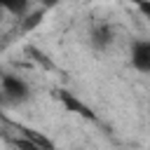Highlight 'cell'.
Masks as SVG:
<instances>
[{"instance_id":"1","label":"cell","mask_w":150,"mask_h":150,"mask_svg":"<svg viewBox=\"0 0 150 150\" xmlns=\"http://www.w3.org/2000/svg\"><path fill=\"white\" fill-rule=\"evenodd\" d=\"M0 84H2V94H5L7 98H12V101H23V98H28V84H26L19 75H2Z\"/></svg>"},{"instance_id":"2","label":"cell","mask_w":150,"mask_h":150,"mask_svg":"<svg viewBox=\"0 0 150 150\" xmlns=\"http://www.w3.org/2000/svg\"><path fill=\"white\" fill-rule=\"evenodd\" d=\"M131 66L138 73H150V42L148 40H136L131 45Z\"/></svg>"},{"instance_id":"3","label":"cell","mask_w":150,"mask_h":150,"mask_svg":"<svg viewBox=\"0 0 150 150\" xmlns=\"http://www.w3.org/2000/svg\"><path fill=\"white\" fill-rule=\"evenodd\" d=\"M91 42H94L96 49H105V47L112 42V28H110L108 23L94 26V30H91Z\"/></svg>"},{"instance_id":"4","label":"cell","mask_w":150,"mask_h":150,"mask_svg":"<svg viewBox=\"0 0 150 150\" xmlns=\"http://www.w3.org/2000/svg\"><path fill=\"white\" fill-rule=\"evenodd\" d=\"M61 101H63V105L68 108V110H73V112H80V115H84V117H91V112H89V108L87 105H82L73 94H68V91H61Z\"/></svg>"},{"instance_id":"5","label":"cell","mask_w":150,"mask_h":150,"mask_svg":"<svg viewBox=\"0 0 150 150\" xmlns=\"http://www.w3.org/2000/svg\"><path fill=\"white\" fill-rule=\"evenodd\" d=\"M0 9L14 14V16H23L28 9V0H0Z\"/></svg>"},{"instance_id":"6","label":"cell","mask_w":150,"mask_h":150,"mask_svg":"<svg viewBox=\"0 0 150 150\" xmlns=\"http://www.w3.org/2000/svg\"><path fill=\"white\" fill-rule=\"evenodd\" d=\"M42 14H45V9H40V12H33V14H28V21L23 23V28L26 30H30V28H35L40 21H42Z\"/></svg>"},{"instance_id":"7","label":"cell","mask_w":150,"mask_h":150,"mask_svg":"<svg viewBox=\"0 0 150 150\" xmlns=\"http://www.w3.org/2000/svg\"><path fill=\"white\" fill-rule=\"evenodd\" d=\"M56 2H59V0H42V5H45V7H54Z\"/></svg>"},{"instance_id":"8","label":"cell","mask_w":150,"mask_h":150,"mask_svg":"<svg viewBox=\"0 0 150 150\" xmlns=\"http://www.w3.org/2000/svg\"><path fill=\"white\" fill-rule=\"evenodd\" d=\"M120 2H134V5H138V2H143V0H120Z\"/></svg>"}]
</instances>
